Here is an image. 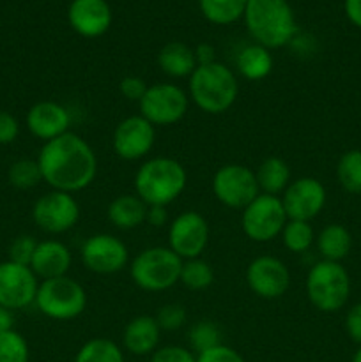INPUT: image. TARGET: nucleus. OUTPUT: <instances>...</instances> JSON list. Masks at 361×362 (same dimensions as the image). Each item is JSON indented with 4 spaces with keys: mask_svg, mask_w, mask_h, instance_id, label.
I'll use <instances>...</instances> for the list:
<instances>
[{
    "mask_svg": "<svg viewBox=\"0 0 361 362\" xmlns=\"http://www.w3.org/2000/svg\"><path fill=\"white\" fill-rule=\"evenodd\" d=\"M42 182L52 189L78 193L94 182L98 175V158L87 140L67 131L62 136L46 141L38 156Z\"/></svg>",
    "mask_w": 361,
    "mask_h": 362,
    "instance_id": "f257e3e1",
    "label": "nucleus"
},
{
    "mask_svg": "<svg viewBox=\"0 0 361 362\" xmlns=\"http://www.w3.org/2000/svg\"><path fill=\"white\" fill-rule=\"evenodd\" d=\"M243 18L255 42L268 49L289 45L297 32L296 16L287 0H248Z\"/></svg>",
    "mask_w": 361,
    "mask_h": 362,
    "instance_id": "f03ea898",
    "label": "nucleus"
},
{
    "mask_svg": "<svg viewBox=\"0 0 361 362\" xmlns=\"http://www.w3.org/2000/svg\"><path fill=\"white\" fill-rule=\"evenodd\" d=\"M186 184V168L177 159L165 156L147 159L134 173V194L149 207H168L184 193Z\"/></svg>",
    "mask_w": 361,
    "mask_h": 362,
    "instance_id": "7ed1b4c3",
    "label": "nucleus"
},
{
    "mask_svg": "<svg viewBox=\"0 0 361 362\" xmlns=\"http://www.w3.org/2000/svg\"><path fill=\"white\" fill-rule=\"evenodd\" d=\"M239 95V83L232 69L219 62L197 66L188 78V98L209 115L229 112Z\"/></svg>",
    "mask_w": 361,
    "mask_h": 362,
    "instance_id": "20e7f679",
    "label": "nucleus"
},
{
    "mask_svg": "<svg viewBox=\"0 0 361 362\" xmlns=\"http://www.w3.org/2000/svg\"><path fill=\"white\" fill-rule=\"evenodd\" d=\"M304 286L310 304L322 313H336L350 296L349 272L340 262H317L308 271Z\"/></svg>",
    "mask_w": 361,
    "mask_h": 362,
    "instance_id": "39448f33",
    "label": "nucleus"
},
{
    "mask_svg": "<svg viewBox=\"0 0 361 362\" xmlns=\"http://www.w3.org/2000/svg\"><path fill=\"white\" fill-rule=\"evenodd\" d=\"M183 260L170 247L154 246L140 251L130 265V276L144 292H165L180 279Z\"/></svg>",
    "mask_w": 361,
    "mask_h": 362,
    "instance_id": "423d86ee",
    "label": "nucleus"
},
{
    "mask_svg": "<svg viewBox=\"0 0 361 362\" xmlns=\"http://www.w3.org/2000/svg\"><path fill=\"white\" fill-rule=\"evenodd\" d=\"M34 306L52 320H74L87 308V292L69 276L45 279L39 283Z\"/></svg>",
    "mask_w": 361,
    "mask_h": 362,
    "instance_id": "0eeeda50",
    "label": "nucleus"
},
{
    "mask_svg": "<svg viewBox=\"0 0 361 362\" xmlns=\"http://www.w3.org/2000/svg\"><path fill=\"white\" fill-rule=\"evenodd\" d=\"M287 221L289 218L280 197L264 193L248 204L241 214V228L253 243H269L280 237Z\"/></svg>",
    "mask_w": 361,
    "mask_h": 362,
    "instance_id": "6e6552de",
    "label": "nucleus"
},
{
    "mask_svg": "<svg viewBox=\"0 0 361 362\" xmlns=\"http://www.w3.org/2000/svg\"><path fill=\"white\" fill-rule=\"evenodd\" d=\"M140 115L152 126H173L186 117L190 98L173 83L149 85L147 92L138 103Z\"/></svg>",
    "mask_w": 361,
    "mask_h": 362,
    "instance_id": "1a4fd4ad",
    "label": "nucleus"
},
{
    "mask_svg": "<svg viewBox=\"0 0 361 362\" xmlns=\"http://www.w3.org/2000/svg\"><path fill=\"white\" fill-rule=\"evenodd\" d=\"M212 193L216 200L229 209L243 211L260 194L257 177L251 168L237 163L223 165L212 177Z\"/></svg>",
    "mask_w": 361,
    "mask_h": 362,
    "instance_id": "9d476101",
    "label": "nucleus"
},
{
    "mask_svg": "<svg viewBox=\"0 0 361 362\" xmlns=\"http://www.w3.org/2000/svg\"><path fill=\"white\" fill-rule=\"evenodd\" d=\"M32 219L42 232L60 235L76 226L80 219V205L71 193L52 189L35 200Z\"/></svg>",
    "mask_w": 361,
    "mask_h": 362,
    "instance_id": "9b49d317",
    "label": "nucleus"
},
{
    "mask_svg": "<svg viewBox=\"0 0 361 362\" xmlns=\"http://www.w3.org/2000/svg\"><path fill=\"white\" fill-rule=\"evenodd\" d=\"M211 230L200 212H180L168 226V247L180 260L200 258L209 244Z\"/></svg>",
    "mask_w": 361,
    "mask_h": 362,
    "instance_id": "f8f14e48",
    "label": "nucleus"
},
{
    "mask_svg": "<svg viewBox=\"0 0 361 362\" xmlns=\"http://www.w3.org/2000/svg\"><path fill=\"white\" fill-rule=\"evenodd\" d=\"M39 278L28 265L0 262V306L11 311L25 310L35 303Z\"/></svg>",
    "mask_w": 361,
    "mask_h": 362,
    "instance_id": "ddd939ff",
    "label": "nucleus"
},
{
    "mask_svg": "<svg viewBox=\"0 0 361 362\" xmlns=\"http://www.w3.org/2000/svg\"><path fill=\"white\" fill-rule=\"evenodd\" d=\"M130 260L127 246L115 235L96 233L81 246V262L94 274L108 276L122 271Z\"/></svg>",
    "mask_w": 361,
    "mask_h": 362,
    "instance_id": "4468645a",
    "label": "nucleus"
},
{
    "mask_svg": "<svg viewBox=\"0 0 361 362\" xmlns=\"http://www.w3.org/2000/svg\"><path fill=\"white\" fill-rule=\"evenodd\" d=\"M156 141V127L142 115H131L115 126L112 147L117 158L124 161H140L147 158Z\"/></svg>",
    "mask_w": 361,
    "mask_h": 362,
    "instance_id": "2eb2a0df",
    "label": "nucleus"
},
{
    "mask_svg": "<svg viewBox=\"0 0 361 362\" xmlns=\"http://www.w3.org/2000/svg\"><path fill=\"white\" fill-rule=\"evenodd\" d=\"M326 187L315 177H299L283 191L280 200L289 219L308 221L317 218L326 205Z\"/></svg>",
    "mask_w": 361,
    "mask_h": 362,
    "instance_id": "dca6fc26",
    "label": "nucleus"
},
{
    "mask_svg": "<svg viewBox=\"0 0 361 362\" xmlns=\"http://www.w3.org/2000/svg\"><path fill=\"white\" fill-rule=\"evenodd\" d=\"M246 285L260 299H280L290 286L289 267L276 257H257L246 269Z\"/></svg>",
    "mask_w": 361,
    "mask_h": 362,
    "instance_id": "f3484780",
    "label": "nucleus"
},
{
    "mask_svg": "<svg viewBox=\"0 0 361 362\" xmlns=\"http://www.w3.org/2000/svg\"><path fill=\"white\" fill-rule=\"evenodd\" d=\"M25 124L32 136L41 141H50L69 131L71 115L64 105L57 101H39L28 108Z\"/></svg>",
    "mask_w": 361,
    "mask_h": 362,
    "instance_id": "a211bd4d",
    "label": "nucleus"
},
{
    "mask_svg": "<svg viewBox=\"0 0 361 362\" xmlns=\"http://www.w3.org/2000/svg\"><path fill=\"white\" fill-rule=\"evenodd\" d=\"M67 21L81 37H99L112 25V9L106 0H73Z\"/></svg>",
    "mask_w": 361,
    "mask_h": 362,
    "instance_id": "6ab92c4d",
    "label": "nucleus"
},
{
    "mask_svg": "<svg viewBox=\"0 0 361 362\" xmlns=\"http://www.w3.org/2000/svg\"><path fill=\"white\" fill-rule=\"evenodd\" d=\"M71 262H73V257H71L69 247L60 240L48 239L38 243L30 262V269L41 281H45V279L67 276Z\"/></svg>",
    "mask_w": 361,
    "mask_h": 362,
    "instance_id": "aec40b11",
    "label": "nucleus"
},
{
    "mask_svg": "<svg viewBox=\"0 0 361 362\" xmlns=\"http://www.w3.org/2000/svg\"><path fill=\"white\" fill-rule=\"evenodd\" d=\"M161 327L156 317L151 315H138L131 318L122 332V345L133 356H149L158 350Z\"/></svg>",
    "mask_w": 361,
    "mask_h": 362,
    "instance_id": "412c9836",
    "label": "nucleus"
},
{
    "mask_svg": "<svg viewBox=\"0 0 361 362\" xmlns=\"http://www.w3.org/2000/svg\"><path fill=\"white\" fill-rule=\"evenodd\" d=\"M149 205L137 194H119L106 209L108 221L119 230H133L144 225Z\"/></svg>",
    "mask_w": 361,
    "mask_h": 362,
    "instance_id": "4be33fe9",
    "label": "nucleus"
},
{
    "mask_svg": "<svg viewBox=\"0 0 361 362\" xmlns=\"http://www.w3.org/2000/svg\"><path fill=\"white\" fill-rule=\"evenodd\" d=\"M158 66L170 78H190L198 64L193 48L180 41H172L159 49Z\"/></svg>",
    "mask_w": 361,
    "mask_h": 362,
    "instance_id": "5701e85b",
    "label": "nucleus"
},
{
    "mask_svg": "<svg viewBox=\"0 0 361 362\" xmlns=\"http://www.w3.org/2000/svg\"><path fill=\"white\" fill-rule=\"evenodd\" d=\"M315 244H317L322 260L342 262L343 258L349 257L353 250V235L345 226L333 223L319 232V235L315 237Z\"/></svg>",
    "mask_w": 361,
    "mask_h": 362,
    "instance_id": "b1692460",
    "label": "nucleus"
},
{
    "mask_svg": "<svg viewBox=\"0 0 361 362\" xmlns=\"http://www.w3.org/2000/svg\"><path fill=\"white\" fill-rule=\"evenodd\" d=\"M258 189L264 194H273V197H280L283 191L287 189L290 182H292V173H290V166L282 158H265L264 161L258 165L257 172Z\"/></svg>",
    "mask_w": 361,
    "mask_h": 362,
    "instance_id": "393cba45",
    "label": "nucleus"
},
{
    "mask_svg": "<svg viewBox=\"0 0 361 362\" xmlns=\"http://www.w3.org/2000/svg\"><path fill=\"white\" fill-rule=\"evenodd\" d=\"M237 73L250 81H260L269 76L273 71V57L271 52L264 46L248 45L239 52L236 59Z\"/></svg>",
    "mask_w": 361,
    "mask_h": 362,
    "instance_id": "a878e982",
    "label": "nucleus"
},
{
    "mask_svg": "<svg viewBox=\"0 0 361 362\" xmlns=\"http://www.w3.org/2000/svg\"><path fill=\"white\" fill-rule=\"evenodd\" d=\"M200 11L214 25H232L244 16L248 0H198Z\"/></svg>",
    "mask_w": 361,
    "mask_h": 362,
    "instance_id": "bb28decb",
    "label": "nucleus"
},
{
    "mask_svg": "<svg viewBox=\"0 0 361 362\" xmlns=\"http://www.w3.org/2000/svg\"><path fill=\"white\" fill-rule=\"evenodd\" d=\"M74 362H124V352L112 339L94 338L81 345Z\"/></svg>",
    "mask_w": 361,
    "mask_h": 362,
    "instance_id": "cd10ccee",
    "label": "nucleus"
},
{
    "mask_svg": "<svg viewBox=\"0 0 361 362\" xmlns=\"http://www.w3.org/2000/svg\"><path fill=\"white\" fill-rule=\"evenodd\" d=\"M336 179L347 193H361V151H347L336 165Z\"/></svg>",
    "mask_w": 361,
    "mask_h": 362,
    "instance_id": "c85d7f7f",
    "label": "nucleus"
},
{
    "mask_svg": "<svg viewBox=\"0 0 361 362\" xmlns=\"http://www.w3.org/2000/svg\"><path fill=\"white\" fill-rule=\"evenodd\" d=\"M180 283L191 292H200V290L209 288L214 281V271L211 264H207L202 258H193V260H184L183 269H180Z\"/></svg>",
    "mask_w": 361,
    "mask_h": 362,
    "instance_id": "c756f323",
    "label": "nucleus"
},
{
    "mask_svg": "<svg viewBox=\"0 0 361 362\" xmlns=\"http://www.w3.org/2000/svg\"><path fill=\"white\" fill-rule=\"evenodd\" d=\"M282 240L283 246L290 251V253H304L311 247L315 243L314 228L308 221H297V219H289L282 230Z\"/></svg>",
    "mask_w": 361,
    "mask_h": 362,
    "instance_id": "7c9ffc66",
    "label": "nucleus"
},
{
    "mask_svg": "<svg viewBox=\"0 0 361 362\" xmlns=\"http://www.w3.org/2000/svg\"><path fill=\"white\" fill-rule=\"evenodd\" d=\"M7 180L14 189L27 191L42 182L41 170L35 159H18L7 170Z\"/></svg>",
    "mask_w": 361,
    "mask_h": 362,
    "instance_id": "2f4dec72",
    "label": "nucleus"
},
{
    "mask_svg": "<svg viewBox=\"0 0 361 362\" xmlns=\"http://www.w3.org/2000/svg\"><path fill=\"white\" fill-rule=\"evenodd\" d=\"M188 341H190L191 352L198 356V354L205 352V350H211L214 346L222 345V332H219L218 325L214 322L202 320L191 327Z\"/></svg>",
    "mask_w": 361,
    "mask_h": 362,
    "instance_id": "473e14b6",
    "label": "nucleus"
},
{
    "mask_svg": "<svg viewBox=\"0 0 361 362\" xmlns=\"http://www.w3.org/2000/svg\"><path fill=\"white\" fill-rule=\"evenodd\" d=\"M28 343L18 331L0 334V362H28Z\"/></svg>",
    "mask_w": 361,
    "mask_h": 362,
    "instance_id": "72a5a7b5",
    "label": "nucleus"
},
{
    "mask_svg": "<svg viewBox=\"0 0 361 362\" xmlns=\"http://www.w3.org/2000/svg\"><path fill=\"white\" fill-rule=\"evenodd\" d=\"M38 247V240L32 235H18L9 246V258L7 260L16 262V264L28 265L30 267L32 257Z\"/></svg>",
    "mask_w": 361,
    "mask_h": 362,
    "instance_id": "f704fd0d",
    "label": "nucleus"
},
{
    "mask_svg": "<svg viewBox=\"0 0 361 362\" xmlns=\"http://www.w3.org/2000/svg\"><path fill=\"white\" fill-rule=\"evenodd\" d=\"M156 320H158L161 331H177L186 324L188 315L180 304H166L158 311Z\"/></svg>",
    "mask_w": 361,
    "mask_h": 362,
    "instance_id": "c9c22d12",
    "label": "nucleus"
},
{
    "mask_svg": "<svg viewBox=\"0 0 361 362\" xmlns=\"http://www.w3.org/2000/svg\"><path fill=\"white\" fill-rule=\"evenodd\" d=\"M151 362H197V356L184 346L166 345L152 354Z\"/></svg>",
    "mask_w": 361,
    "mask_h": 362,
    "instance_id": "e433bc0d",
    "label": "nucleus"
},
{
    "mask_svg": "<svg viewBox=\"0 0 361 362\" xmlns=\"http://www.w3.org/2000/svg\"><path fill=\"white\" fill-rule=\"evenodd\" d=\"M197 362H246L243 359L237 350L230 349L227 345H218L211 350H205V352L198 354Z\"/></svg>",
    "mask_w": 361,
    "mask_h": 362,
    "instance_id": "4c0bfd02",
    "label": "nucleus"
},
{
    "mask_svg": "<svg viewBox=\"0 0 361 362\" xmlns=\"http://www.w3.org/2000/svg\"><path fill=\"white\" fill-rule=\"evenodd\" d=\"M149 85L138 76H124L119 83V92L127 99V101L140 103L144 94L147 92Z\"/></svg>",
    "mask_w": 361,
    "mask_h": 362,
    "instance_id": "58836bf2",
    "label": "nucleus"
},
{
    "mask_svg": "<svg viewBox=\"0 0 361 362\" xmlns=\"http://www.w3.org/2000/svg\"><path fill=\"white\" fill-rule=\"evenodd\" d=\"M20 134V122L11 112L0 110V145H11Z\"/></svg>",
    "mask_w": 361,
    "mask_h": 362,
    "instance_id": "ea45409f",
    "label": "nucleus"
},
{
    "mask_svg": "<svg viewBox=\"0 0 361 362\" xmlns=\"http://www.w3.org/2000/svg\"><path fill=\"white\" fill-rule=\"evenodd\" d=\"M345 331L347 336L354 343L361 345V303L354 304L345 315Z\"/></svg>",
    "mask_w": 361,
    "mask_h": 362,
    "instance_id": "a19ab883",
    "label": "nucleus"
},
{
    "mask_svg": "<svg viewBox=\"0 0 361 362\" xmlns=\"http://www.w3.org/2000/svg\"><path fill=\"white\" fill-rule=\"evenodd\" d=\"M166 207H159V205H152V207L147 209V218L145 221L151 226H156V228H161V226L166 225Z\"/></svg>",
    "mask_w": 361,
    "mask_h": 362,
    "instance_id": "79ce46f5",
    "label": "nucleus"
},
{
    "mask_svg": "<svg viewBox=\"0 0 361 362\" xmlns=\"http://www.w3.org/2000/svg\"><path fill=\"white\" fill-rule=\"evenodd\" d=\"M195 57H197L198 66H204V64L216 62V52L211 45L207 42H200V45L195 48Z\"/></svg>",
    "mask_w": 361,
    "mask_h": 362,
    "instance_id": "37998d69",
    "label": "nucleus"
},
{
    "mask_svg": "<svg viewBox=\"0 0 361 362\" xmlns=\"http://www.w3.org/2000/svg\"><path fill=\"white\" fill-rule=\"evenodd\" d=\"M343 9H345V16L349 18L350 23L361 28V0H345Z\"/></svg>",
    "mask_w": 361,
    "mask_h": 362,
    "instance_id": "c03bdc74",
    "label": "nucleus"
},
{
    "mask_svg": "<svg viewBox=\"0 0 361 362\" xmlns=\"http://www.w3.org/2000/svg\"><path fill=\"white\" fill-rule=\"evenodd\" d=\"M14 329V311L0 306V334Z\"/></svg>",
    "mask_w": 361,
    "mask_h": 362,
    "instance_id": "a18cd8bd",
    "label": "nucleus"
},
{
    "mask_svg": "<svg viewBox=\"0 0 361 362\" xmlns=\"http://www.w3.org/2000/svg\"><path fill=\"white\" fill-rule=\"evenodd\" d=\"M353 362H361V345H360V349L356 350V354H354Z\"/></svg>",
    "mask_w": 361,
    "mask_h": 362,
    "instance_id": "49530a36",
    "label": "nucleus"
}]
</instances>
